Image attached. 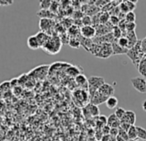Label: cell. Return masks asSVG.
<instances>
[{
    "mask_svg": "<svg viewBox=\"0 0 146 141\" xmlns=\"http://www.w3.org/2000/svg\"><path fill=\"white\" fill-rule=\"evenodd\" d=\"M114 94V88L113 85L109 84H104L96 93L94 97L91 99L90 103L94 105H101L102 103H106L108 99L111 96H113Z\"/></svg>",
    "mask_w": 146,
    "mask_h": 141,
    "instance_id": "1",
    "label": "cell"
},
{
    "mask_svg": "<svg viewBox=\"0 0 146 141\" xmlns=\"http://www.w3.org/2000/svg\"><path fill=\"white\" fill-rule=\"evenodd\" d=\"M126 55L131 60L134 66L136 68H137L139 62L145 55V53L142 50V40H138L137 43L133 47H131V49L128 50Z\"/></svg>",
    "mask_w": 146,
    "mask_h": 141,
    "instance_id": "2",
    "label": "cell"
},
{
    "mask_svg": "<svg viewBox=\"0 0 146 141\" xmlns=\"http://www.w3.org/2000/svg\"><path fill=\"white\" fill-rule=\"evenodd\" d=\"M62 45L63 43L60 40V37L58 35H52V36H50L48 41L42 47V49L48 54L53 55V54L59 53Z\"/></svg>",
    "mask_w": 146,
    "mask_h": 141,
    "instance_id": "3",
    "label": "cell"
},
{
    "mask_svg": "<svg viewBox=\"0 0 146 141\" xmlns=\"http://www.w3.org/2000/svg\"><path fill=\"white\" fill-rule=\"evenodd\" d=\"M88 82H89V89H88V92L90 97V101L91 99L94 97V96L96 95V93L97 92V90L104 84L105 83V79L102 77H96V76H91L88 78Z\"/></svg>",
    "mask_w": 146,
    "mask_h": 141,
    "instance_id": "4",
    "label": "cell"
},
{
    "mask_svg": "<svg viewBox=\"0 0 146 141\" xmlns=\"http://www.w3.org/2000/svg\"><path fill=\"white\" fill-rule=\"evenodd\" d=\"M49 65H40L32 70V72H30L29 75H31V78L36 79H44L46 77L47 73L49 72Z\"/></svg>",
    "mask_w": 146,
    "mask_h": 141,
    "instance_id": "5",
    "label": "cell"
},
{
    "mask_svg": "<svg viewBox=\"0 0 146 141\" xmlns=\"http://www.w3.org/2000/svg\"><path fill=\"white\" fill-rule=\"evenodd\" d=\"M133 88L142 94H146V79L143 77H136L131 79Z\"/></svg>",
    "mask_w": 146,
    "mask_h": 141,
    "instance_id": "6",
    "label": "cell"
},
{
    "mask_svg": "<svg viewBox=\"0 0 146 141\" xmlns=\"http://www.w3.org/2000/svg\"><path fill=\"white\" fill-rule=\"evenodd\" d=\"M55 22L54 20L51 19H40L39 23V27L40 29V31L46 33L48 35H51L50 32H52L53 29H55Z\"/></svg>",
    "mask_w": 146,
    "mask_h": 141,
    "instance_id": "7",
    "label": "cell"
},
{
    "mask_svg": "<svg viewBox=\"0 0 146 141\" xmlns=\"http://www.w3.org/2000/svg\"><path fill=\"white\" fill-rule=\"evenodd\" d=\"M111 55H113L112 44H102L100 52L96 57L101 58V59H108Z\"/></svg>",
    "mask_w": 146,
    "mask_h": 141,
    "instance_id": "8",
    "label": "cell"
},
{
    "mask_svg": "<svg viewBox=\"0 0 146 141\" xmlns=\"http://www.w3.org/2000/svg\"><path fill=\"white\" fill-rule=\"evenodd\" d=\"M80 34L84 38L93 40L96 36V30L93 26H83L80 29Z\"/></svg>",
    "mask_w": 146,
    "mask_h": 141,
    "instance_id": "9",
    "label": "cell"
},
{
    "mask_svg": "<svg viewBox=\"0 0 146 141\" xmlns=\"http://www.w3.org/2000/svg\"><path fill=\"white\" fill-rule=\"evenodd\" d=\"M120 121L122 123H126L131 126H134V124L136 122V114L133 111L127 110V111H125V114L123 116V118L120 120Z\"/></svg>",
    "mask_w": 146,
    "mask_h": 141,
    "instance_id": "10",
    "label": "cell"
},
{
    "mask_svg": "<svg viewBox=\"0 0 146 141\" xmlns=\"http://www.w3.org/2000/svg\"><path fill=\"white\" fill-rule=\"evenodd\" d=\"M75 82L81 90H88V89H89V82H88V78L84 75H83V74L78 75L77 78H75Z\"/></svg>",
    "mask_w": 146,
    "mask_h": 141,
    "instance_id": "11",
    "label": "cell"
},
{
    "mask_svg": "<svg viewBox=\"0 0 146 141\" xmlns=\"http://www.w3.org/2000/svg\"><path fill=\"white\" fill-rule=\"evenodd\" d=\"M84 110L91 117H96V116H99V114H100V109H99L98 106L94 105L92 103L87 104L84 107Z\"/></svg>",
    "mask_w": 146,
    "mask_h": 141,
    "instance_id": "12",
    "label": "cell"
},
{
    "mask_svg": "<svg viewBox=\"0 0 146 141\" xmlns=\"http://www.w3.org/2000/svg\"><path fill=\"white\" fill-rule=\"evenodd\" d=\"M125 37L128 40V49H131V47H133L138 41V39L137 37V35H136L135 31L127 32Z\"/></svg>",
    "mask_w": 146,
    "mask_h": 141,
    "instance_id": "13",
    "label": "cell"
},
{
    "mask_svg": "<svg viewBox=\"0 0 146 141\" xmlns=\"http://www.w3.org/2000/svg\"><path fill=\"white\" fill-rule=\"evenodd\" d=\"M120 125H121V121L116 117L114 113L108 117V126H109L111 128H119Z\"/></svg>",
    "mask_w": 146,
    "mask_h": 141,
    "instance_id": "14",
    "label": "cell"
},
{
    "mask_svg": "<svg viewBox=\"0 0 146 141\" xmlns=\"http://www.w3.org/2000/svg\"><path fill=\"white\" fill-rule=\"evenodd\" d=\"M78 38V40H79V41H80V43H81V46H82L87 52H90V48L92 47V46H93V44H94L93 40L84 38V36L81 35V34H80V35H79Z\"/></svg>",
    "mask_w": 146,
    "mask_h": 141,
    "instance_id": "15",
    "label": "cell"
},
{
    "mask_svg": "<svg viewBox=\"0 0 146 141\" xmlns=\"http://www.w3.org/2000/svg\"><path fill=\"white\" fill-rule=\"evenodd\" d=\"M112 48H113V55H120V54H126L129 49H125L121 47L119 44L117 40H115L112 43Z\"/></svg>",
    "mask_w": 146,
    "mask_h": 141,
    "instance_id": "16",
    "label": "cell"
},
{
    "mask_svg": "<svg viewBox=\"0 0 146 141\" xmlns=\"http://www.w3.org/2000/svg\"><path fill=\"white\" fill-rule=\"evenodd\" d=\"M28 46L32 50H37V49L40 48V42H39L36 35H31L29 37Z\"/></svg>",
    "mask_w": 146,
    "mask_h": 141,
    "instance_id": "17",
    "label": "cell"
},
{
    "mask_svg": "<svg viewBox=\"0 0 146 141\" xmlns=\"http://www.w3.org/2000/svg\"><path fill=\"white\" fill-rule=\"evenodd\" d=\"M37 16L40 17V19H51L53 20L56 17V14H53L49 10H40L37 12Z\"/></svg>",
    "mask_w": 146,
    "mask_h": 141,
    "instance_id": "18",
    "label": "cell"
},
{
    "mask_svg": "<svg viewBox=\"0 0 146 141\" xmlns=\"http://www.w3.org/2000/svg\"><path fill=\"white\" fill-rule=\"evenodd\" d=\"M35 35H36V37H37V39H38V41H39V42H40V48H42V47L46 44V42L48 41V40H49V38H50V35H48L46 33L42 32V31L38 32Z\"/></svg>",
    "mask_w": 146,
    "mask_h": 141,
    "instance_id": "19",
    "label": "cell"
},
{
    "mask_svg": "<svg viewBox=\"0 0 146 141\" xmlns=\"http://www.w3.org/2000/svg\"><path fill=\"white\" fill-rule=\"evenodd\" d=\"M137 69L138 70V72L140 73L141 77L146 78V55H144L143 58L141 59Z\"/></svg>",
    "mask_w": 146,
    "mask_h": 141,
    "instance_id": "20",
    "label": "cell"
},
{
    "mask_svg": "<svg viewBox=\"0 0 146 141\" xmlns=\"http://www.w3.org/2000/svg\"><path fill=\"white\" fill-rule=\"evenodd\" d=\"M67 33L70 38H78L80 35V28L73 24L70 28L68 29Z\"/></svg>",
    "mask_w": 146,
    "mask_h": 141,
    "instance_id": "21",
    "label": "cell"
},
{
    "mask_svg": "<svg viewBox=\"0 0 146 141\" xmlns=\"http://www.w3.org/2000/svg\"><path fill=\"white\" fill-rule=\"evenodd\" d=\"M65 70H66L67 75H69L70 77H73V78H77L78 75L81 74V70H79L78 69V67L74 66V65H69Z\"/></svg>",
    "mask_w": 146,
    "mask_h": 141,
    "instance_id": "22",
    "label": "cell"
},
{
    "mask_svg": "<svg viewBox=\"0 0 146 141\" xmlns=\"http://www.w3.org/2000/svg\"><path fill=\"white\" fill-rule=\"evenodd\" d=\"M127 135L129 138V140H135L137 139V126H131L127 132Z\"/></svg>",
    "mask_w": 146,
    "mask_h": 141,
    "instance_id": "23",
    "label": "cell"
},
{
    "mask_svg": "<svg viewBox=\"0 0 146 141\" xmlns=\"http://www.w3.org/2000/svg\"><path fill=\"white\" fill-rule=\"evenodd\" d=\"M118 103H119V101L118 99L115 97V96H111L108 99V101L106 102V105L108 108L110 109H113V108H115L117 106H118Z\"/></svg>",
    "mask_w": 146,
    "mask_h": 141,
    "instance_id": "24",
    "label": "cell"
},
{
    "mask_svg": "<svg viewBox=\"0 0 146 141\" xmlns=\"http://www.w3.org/2000/svg\"><path fill=\"white\" fill-rule=\"evenodd\" d=\"M110 14L108 12H102L101 11L100 14V23L102 25L107 24L109 21H110Z\"/></svg>",
    "mask_w": 146,
    "mask_h": 141,
    "instance_id": "25",
    "label": "cell"
},
{
    "mask_svg": "<svg viewBox=\"0 0 146 141\" xmlns=\"http://www.w3.org/2000/svg\"><path fill=\"white\" fill-rule=\"evenodd\" d=\"M137 138H139L141 141H146V130L141 126H137Z\"/></svg>",
    "mask_w": 146,
    "mask_h": 141,
    "instance_id": "26",
    "label": "cell"
},
{
    "mask_svg": "<svg viewBox=\"0 0 146 141\" xmlns=\"http://www.w3.org/2000/svg\"><path fill=\"white\" fill-rule=\"evenodd\" d=\"M68 45L72 48H77V49H78L81 47V43L78 38H70Z\"/></svg>",
    "mask_w": 146,
    "mask_h": 141,
    "instance_id": "27",
    "label": "cell"
},
{
    "mask_svg": "<svg viewBox=\"0 0 146 141\" xmlns=\"http://www.w3.org/2000/svg\"><path fill=\"white\" fill-rule=\"evenodd\" d=\"M52 5V1L50 0H42V1H40V10H50Z\"/></svg>",
    "mask_w": 146,
    "mask_h": 141,
    "instance_id": "28",
    "label": "cell"
},
{
    "mask_svg": "<svg viewBox=\"0 0 146 141\" xmlns=\"http://www.w3.org/2000/svg\"><path fill=\"white\" fill-rule=\"evenodd\" d=\"M112 34L113 35V37L116 39V40H119V38H121L123 36V32L121 31V29L117 26V27H114L112 30Z\"/></svg>",
    "mask_w": 146,
    "mask_h": 141,
    "instance_id": "29",
    "label": "cell"
},
{
    "mask_svg": "<svg viewBox=\"0 0 146 141\" xmlns=\"http://www.w3.org/2000/svg\"><path fill=\"white\" fill-rule=\"evenodd\" d=\"M125 20L126 23H135L136 21V15L133 11H130L127 14H125Z\"/></svg>",
    "mask_w": 146,
    "mask_h": 141,
    "instance_id": "30",
    "label": "cell"
},
{
    "mask_svg": "<svg viewBox=\"0 0 146 141\" xmlns=\"http://www.w3.org/2000/svg\"><path fill=\"white\" fill-rule=\"evenodd\" d=\"M117 41H118V44L121 47L125 48V49H128V40H127L126 37H121L119 40H117Z\"/></svg>",
    "mask_w": 146,
    "mask_h": 141,
    "instance_id": "31",
    "label": "cell"
},
{
    "mask_svg": "<svg viewBox=\"0 0 146 141\" xmlns=\"http://www.w3.org/2000/svg\"><path fill=\"white\" fill-rule=\"evenodd\" d=\"M137 0H131V1H130V0H126L125 1V4L129 9V11H133L137 6Z\"/></svg>",
    "mask_w": 146,
    "mask_h": 141,
    "instance_id": "32",
    "label": "cell"
},
{
    "mask_svg": "<svg viewBox=\"0 0 146 141\" xmlns=\"http://www.w3.org/2000/svg\"><path fill=\"white\" fill-rule=\"evenodd\" d=\"M59 3L58 1H52V5H51V7H50V11L52 12L53 14H56L59 9Z\"/></svg>",
    "mask_w": 146,
    "mask_h": 141,
    "instance_id": "33",
    "label": "cell"
},
{
    "mask_svg": "<svg viewBox=\"0 0 146 141\" xmlns=\"http://www.w3.org/2000/svg\"><path fill=\"white\" fill-rule=\"evenodd\" d=\"M125 110L123 108H117L116 110L114 111V114L119 120H121L125 115Z\"/></svg>",
    "mask_w": 146,
    "mask_h": 141,
    "instance_id": "34",
    "label": "cell"
},
{
    "mask_svg": "<svg viewBox=\"0 0 146 141\" xmlns=\"http://www.w3.org/2000/svg\"><path fill=\"white\" fill-rule=\"evenodd\" d=\"M82 23H83V26H92L91 17L84 15V17L82 18Z\"/></svg>",
    "mask_w": 146,
    "mask_h": 141,
    "instance_id": "35",
    "label": "cell"
},
{
    "mask_svg": "<svg viewBox=\"0 0 146 141\" xmlns=\"http://www.w3.org/2000/svg\"><path fill=\"white\" fill-rule=\"evenodd\" d=\"M119 10H120V12H122V13H124V14H127L128 12H130V11H129V9H128L127 5H126V4H125V1H122V2L119 4Z\"/></svg>",
    "mask_w": 146,
    "mask_h": 141,
    "instance_id": "36",
    "label": "cell"
},
{
    "mask_svg": "<svg viewBox=\"0 0 146 141\" xmlns=\"http://www.w3.org/2000/svg\"><path fill=\"white\" fill-rule=\"evenodd\" d=\"M97 120H98V123L101 124L102 127H103L104 126L108 125V117H106L105 115H99Z\"/></svg>",
    "mask_w": 146,
    "mask_h": 141,
    "instance_id": "37",
    "label": "cell"
},
{
    "mask_svg": "<svg viewBox=\"0 0 146 141\" xmlns=\"http://www.w3.org/2000/svg\"><path fill=\"white\" fill-rule=\"evenodd\" d=\"M11 83L10 82H5V83H2L0 84V91L1 92H5L7 91L10 88H11Z\"/></svg>",
    "mask_w": 146,
    "mask_h": 141,
    "instance_id": "38",
    "label": "cell"
},
{
    "mask_svg": "<svg viewBox=\"0 0 146 141\" xmlns=\"http://www.w3.org/2000/svg\"><path fill=\"white\" fill-rule=\"evenodd\" d=\"M110 23L113 26V27H117L120 22V20L119 19L118 17H115V16H111L110 17Z\"/></svg>",
    "mask_w": 146,
    "mask_h": 141,
    "instance_id": "39",
    "label": "cell"
},
{
    "mask_svg": "<svg viewBox=\"0 0 146 141\" xmlns=\"http://www.w3.org/2000/svg\"><path fill=\"white\" fill-rule=\"evenodd\" d=\"M137 27V24L135 23H126V31H135V29Z\"/></svg>",
    "mask_w": 146,
    "mask_h": 141,
    "instance_id": "40",
    "label": "cell"
},
{
    "mask_svg": "<svg viewBox=\"0 0 146 141\" xmlns=\"http://www.w3.org/2000/svg\"><path fill=\"white\" fill-rule=\"evenodd\" d=\"M119 136H120L121 138H123L125 141H129V138L127 135V132L122 130L121 128H119Z\"/></svg>",
    "mask_w": 146,
    "mask_h": 141,
    "instance_id": "41",
    "label": "cell"
},
{
    "mask_svg": "<svg viewBox=\"0 0 146 141\" xmlns=\"http://www.w3.org/2000/svg\"><path fill=\"white\" fill-rule=\"evenodd\" d=\"M12 0H0V6H9L13 4Z\"/></svg>",
    "mask_w": 146,
    "mask_h": 141,
    "instance_id": "42",
    "label": "cell"
},
{
    "mask_svg": "<svg viewBox=\"0 0 146 141\" xmlns=\"http://www.w3.org/2000/svg\"><path fill=\"white\" fill-rule=\"evenodd\" d=\"M110 131H111V127L108 125L104 126L102 128V132L103 135H108L110 134Z\"/></svg>",
    "mask_w": 146,
    "mask_h": 141,
    "instance_id": "43",
    "label": "cell"
},
{
    "mask_svg": "<svg viewBox=\"0 0 146 141\" xmlns=\"http://www.w3.org/2000/svg\"><path fill=\"white\" fill-rule=\"evenodd\" d=\"M110 135L112 138H116L119 135V128H111Z\"/></svg>",
    "mask_w": 146,
    "mask_h": 141,
    "instance_id": "44",
    "label": "cell"
},
{
    "mask_svg": "<svg viewBox=\"0 0 146 141\" xmlns=\"http://www.w3.org/2000/svg\"><path fill=\"white\" fill-rule=\"evenodd\" d=\"M130 127H131V125L126 124V123H122V122H121V125H120V127H119V128H121L122 130H124V131H125V132H128V130H129Z\"/></svg>",
    "mask_w": 146,
    "mask_h": 141,
    "instance_id": "45",
    "label": "cell"
},
{
    "mask_svg": "<svg viewBox=\"0 0 146 141\" xmlns=\"http://www.w3.org/2000/svg\"><path fill=\"white\" fill-rule=\"evenodd\" d=\"M59 4L63 7H66V6H70L71 5V1H69V0H66V1H60Z\"/></svg>",
    "mask_w": 146,
    "mask_h": 141,
    "instance_id": "46",
    "label": "cell"
},
{
    "mask_svg": "<svg viewBox=\"0 0 146 141\" xmlns=\"http://www.w3.org/2000/svg\"><path fill=\"white\" fill-rule=\"evenodd\" d=\"M142 50L146 54V36L143 40H142Z\"/></svg>",
    "mask_w": 146,
    "mask_h": 141,
    "instance_id": "47",
    "label": "cell"
},
{
    "mask_svg": "<svg viewBox=\"0 0 146 141\" xmlns=\"http://www.w3.org/2000/svg\"><path fill=\"white\" fill-rule=\"evenodd\" d=\"M112 138L111 135L108 134V135H103L102 138V141H110V139Z\"/></svg>",
    "mask_w": 146,
    "mask_h": 141,
    "instance_id": "48",
    "label": "cell"
},
{
    "mask_svg": "<svg viewBox=\"0 0 146 141\" xmlns=\"http://www.w3.org/2000/svg\"><path fill=\"white\" fill-rule=\"evenodd\" d=\"M116 141H125V140L123 138H121L120 136H119V135H118V136L116 137Z\"/></svg>",
    "mask_w": 146,
    "mask_h": 141,
    "instance_id": "49",
    "label": "cell"
},
{
    "mask_svg": "<svg viewBox=\"0 0 146 141\" xmlns=\"http://www.w3.org/2000/svg\"><path fill=\"white\" fill-rule=\"evenodd\" d=\"M143 108L144 111H146V101H144L143 103Z\"/></svg>",
    "mask_w": 146,
    "mask_h": 141,
    "instance_id": "50",
    "label": "cell"
},
{
    "mask_svg": "<svg viewBox=\"0 0 146 141\" xmlns=\"http://www.w3.org/2000/svg\"><path fill=\"white\" fill-rule=\"evenodd\" d=\"M130 141H141V140L137 138V139H135V140H130Z\"/></svg>",
    "mask_w": 146,
    "mask_h": 141,
    "instance_id": "51",
    "label": "cell"
},
{
    "mask_svg": "<svg viewBox=\"0 0 146 141\" xmlns=\"http://www.w3.org/2000/svg\"><path fill=\"white\" fill-rule=\"evenodd\" d=\"M145 79H146V78H145Z\"/></svg>",
    "mask_w": 146,
    "mask_h": 141,
    "instance_id": "52",
    "label": "cell"
},
{
    "mask_svg": "<svg viewBox=\"0 0 146 141\" xmlns=\"http://www.w3.org/2000/svg\"><path fill=\"white\" fill-rule=\"evenodd\" d=\"M145 55H146V54H145Z\"/></svg>",
    "mask_w": 146,
    "mask_h": 141,
    "instance_id": "53",
    "label": "cell"
}]
</instances>
